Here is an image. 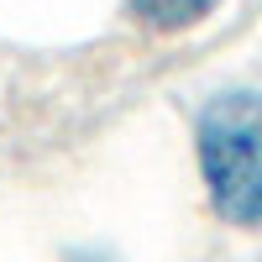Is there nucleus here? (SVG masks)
Wrapping results in <instances>:
<instances>
[{
    "instance_id": "obj_2",
    "label": "nucleus",
    "mask_w": 262,
    "mask_h": 262,
    "mask_svg": "<svg viewBox=\"0 0 262 262\" xmlns=\"http://www.w3.org/2000/svg\"><path fill=\"white\" fill-rule=\"evenodd\" d=\"M221 0H131V16L152 32H184L194 21H205Z\"/></svg>"
},
{
    "instance_id": "obj_1",
    "label": "nucleus",
    "mask_w": 262,
    "mask_h": 262,
    "mask_svg": "<svg viewBox=\"0 0 262 262\" xmlns=\"http://www.w3.org/2000/svg\"><path fill=\"white\" fill-rule=\"evenodd\" d=\"M194 142L215 215L247 231L262 226V90L215 95L200 111Z\"/></svg>"
}]
</instances>
